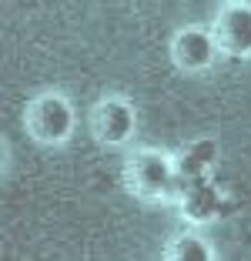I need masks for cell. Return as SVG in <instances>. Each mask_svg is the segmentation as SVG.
Wrapping results in <instances>:
<instances>
[{"label":"cell","instance_id":"obj_1","mask_svg":"<svg viewBox=\"0 0 251 261\" xmlns=\"http://www.w3.org/2000/svg\"><path fill=\"white\" fill-rule=\"evenodd\" d=\"M124 188L141 201L178 198V168L161 151H134L124 161Z\"/></svg>","mask_w":251,"mask_h":261},{"label":"cell","instance_id":"obj_2","mask_svg":"<svg viewBox=\"0 0 251 261\" xmlns=\"http://www.w3.org/2000/svg\"><path fill=\"white\" fill-rule=\"evenodd\" d=\"M74 108L64 94H37V97L23 108V127L37 144H64L74 130Z\"/></svg>","mask_w":251,"mask_h":261},{"label":"cell","instance_id":"obj_3","mask_svg":"<svg viewBox=\"0 0 251 261\" xmlns=\"http://www.w3.org/2000/svg\"><path fill=\"white\" fill-rule=\"evenodd\" d=\"M137 127V114L124 97H104L94 104L91 111V134L97 144H107V147H121L131 141Z\"/></svg>","mask_w":251,"mask_h":261},{"label":"cell","instance_id":"obj_4","mask_svg":"<svg viewBox=\"0 0 251 261\" xmlns=\"http://www.w3.org/2000/svg\"><path fill=\"white\" fill-rule=\"evenodd\" d=\"M211 34L218 40L221 54L228 57H251V4L244 0H228L218 10L211 23Z\"/></svg>","mask_w":251,"mask_h":261},{"label":"cell","instance_id":"obj_5","mask_svg":"<svg viewBox=\"0 0 251 261\" xmlns=\"http://www.w3.org/2000/svg\"><path fill=\"white\" fill-rule=\"evenodd\" d=\"M221 54L218 40L205 27H184L171 40V61L184 74H205L208 67H214V57Z\"/></svg>","mask_w":251,"mask_h":261},{"label":"cell","instance_id":"obj_6","mask_svg":"<svg viewBox=\"0 0 251 261\" xmlns=\"http://www.w3.org/2000/svg\"><path fill=\"white\" fill-rule=\"evenodd\" d=\"M181 215L188 218V221H211L214 215H218V191H214L211 185H208L205 177H198L194 185L184 188L181 194Z\"/></svg>","mask_w":251,"mask_h":261},{"label":"cell","instance_id":"obj_7","mask_svg":"<svg viewBox=\"0 0 251 261\" xmlns=\"http://www.w3.org/2000/svg\"><path fill=\"white\" fill-rule=\"evenodd\" d=\"M161 258H164V261H211L214 258V248L208 245L205 238L184 231V234H178L174 241H167V248H164Z\"/></svg>","mask_w":251,"mask_h":261},{"label":"cell","instance_id":"obj_8","mask_svg":"<svg viewBox=\"0 0 251 261\" xmlns=\"http://www.w3.org/2000/svg\"><path fill=\"white\" fill-rule=\"evenodd\" d=\"M188 158L194 164H201V168H208V164L218 158V144H214V141H198V144L188 147Z\"/></svg>","mask_w":251,"mask_h":261}]
</instances>
